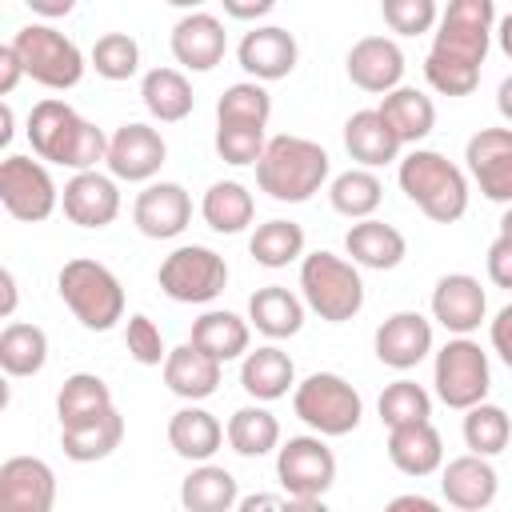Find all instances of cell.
<instances>
[{"mask_svg": "<svg viewBox=\"0 0 512 512\" xmlns=\"http://www.w3.org/2000/svg\"><path fill=\"white\" fill-rule=\"evenodd\" d=\"M300 292L304 304L328 320V324H344L364 308V280H360V264H352L348 256L336 252H308L300 260Z\"/></svg>", "mask_w": 512, "mask_h": 512, "instance_id": "6", "label": "cell"}, {"mask_svg": "<svg viewBox=\"0 0 512 512\" xmlns=\"http://www.w3.org/2000/svg\"><path fill=\"white\" fill-rule=\"evenodd\" d=\"M484 264H488V280L496 288H512V236H496L488 244Z\"/></svg>", "mask_w": 512, "mask_h": 512, "instance_id": "49", "label": "cell"}, {"mask_svg": "<svg viewBox=\"0 0 512 512\" xmlns=\"http://www.w3.org/2000/svg\"><path fill=\"white\" fill-rule=\"evenodd\" d=\"M380 16L396 36H424L436 28V0H380Z\"/></svg>", "mask_w": 512, "mask_h": 512, "instance_id": "47", "label": "cell"}, {"mask_svg": "<svg viewBox=\"0 0 512 512\" xmlns=\"http://www.w3.org/2000/svg\"><path fill=\"white\" fill-rule=\"evenodd\" d=\"M236 60L240 68L260 80V84H272V80H284L292 76L296 60H300V44L288 28L280 24H260L252 32H244V40L236 44Z\"/></svg>", "mask_w": 512, "mask_h": 512, "instance_id": "17", "label": "cell"}, {"mask_svg": "<svg viewBox=\"0 0 512 512\" xmlns=\"http://www.w3.org/2000/svg\"><path fill=\"white\" fill-rule=\"evenodd\" d=\"M220 4L232 20H264L276 8V0H220Z\"/></svg>", "mask_w": 512, "mask_h": 512, "instance_id": "52", "label": "cell"}, {"mask_svg": "<svg viewBox=\"0 0 512 512\" xmlns=\"http://www.w3.org/2000/svg\"><path fill=\"white\" fill-rule=\"evenodd\" d=\"M328 152L308 136H272L256 160V184L276 204H304L328 184Z\"/></svg>", "mask_w": 512, "mask_h": 512, "instance_id": "3", "label": "cell"}, {"mask_svg": "<svg viewBox=\"0 0 512 512\" xmlns=\"http://www.w3.org/2000/svg\"><path fill=\"white\" fill-rule=\"evenodd\" d=\"M108 408H112V388L96 372H72L60 384V392H56V420H60V428L92 420V416H100Z\"/></svg>", "mask_w": 512, "mask_h": 512, "instance_id": "39", "label": "cell"}, {"mask_svg": "<svg viewBox=\"0 0 512 512\" xmlns=\"http://www.w3.org/2000/svg\"><path fill=\"white\" fill-rule=\"evenodd\" d=\"M132 220L148 240H172L192 224V196L176 180H148L132 204Z\"/></svg>", "mask_w": 512, "mask_h": 512, "instance_id": "15", "label": "cell"}, {"mask_svg": "<svg viewBox=\"0 0 512 512\" xmlns=\"http://www.w3.org/2000/svg\"><path fill=\"white\" fill-rule=\"evenodd\" d=\"M392 512H404V508H416V512H440V500H428L420 492H408V496H392L388 500Z\"/></svg>", "mask_w": 512, "mask_h": 512, "instance_id": "55", "label": "cell"}, {"mask_svg": "<svg viewBox=\"0 0 512 512\" xmlns=\"http://www.w3.org/2000/svg\"><path fill=\"white\" fill-rule=\"evenodd\" d=\"M20 76H28L24 72V60H20V52L12 48V40L0 48V96H12V88L20 84Z\"/></svg>", "mask_w": 512, "mask_h": 512, "instance_id": "51", "label": "cell"}, {"mask_svg": "<svg viewBox=\"0 0 512 512\" xmlns=\"http://www.w3.org/2000/svg\"><path fill=\"white\" fill-rule=\"evenodd\" d=\"M48 364V332L40 324L12 320L0 332V368L4 376H36Z\"/></svg>", "mask_w": 512, "mask_h": 512, "instance_id": "38", "label": "cell"}, {"mask_svg": "<svg viewBox=\"0 0 512 512\" xmlns=\"http://www.w3.org/2000/svg\"><path fill=\"white\" fill-rule=\"evenodd\" d=\"M168 160V144L160 136V128L144 124V120H128L108 136V172L116 180L128 184H148Z\"/></svg>", "mask_w": 512, "mask_h": 512, "instance_id": "13", "label": "cell"}, {"mask_svg": "<svg viewBox=\"0 0 512 512\" xmlns=\"http://www.w3.org/2000/svg\"><path fill=\"white\" fill-rule=\"evenodd\" d=\"M460 432H464L468 452L500 456V452L508 448V440H512V420H508V412H504L500 404L480 400V404L464 408V428H460Z\"/></svg>", "mask_w": 512, "mask_h": 512, "instance_id": "42", "label": "cell"}, {"mask_svg": "<svg viewBox=\"0 0 512 512\" xmlns=\"http://www.w3.org/2000/svg\"><path fill=\"white\" fill-rule=\"evenodd\" d=\"M344 252L352 256V264L360 268H372V272H388V268H400L404 256H408V240L400 228L376 220V216H364L356 220L348 232H344Z\"/></svg>", "mask_w": 512, "mask_h": 512, "instance_id": "26", "label": "cell"}, {"mask_svg": "<svg viewBox=\"0 0 512 512\" xmlns=\"http://www.w3.org/2000/svg\"><path fill=\"white\" fill-rule=\"evenodd\" d=\"M496 112L512 124V76H504V80H500V88H496Z\"/></svg>", "mask_w": 512, "mask_h": 512, "instance_id": "57", "label": "cell"}, {"mask_svg": "<svg viewBox=\"0 0 512 512\" xmlns=\"http://www.w3.org/2000/svg\"><path fill=\"white\" fill-rule=\"evenodd\" d=\"M124 440V416L116 412V404L92 420H80V424H68L60 428V448L68 460L76 464H96V460H108Z\"/></svg>", "mask_w": 512, "mask_h": 512, "instance_id": "31", "label": "cell"}, {"mask_svg": "<svg viewBox=\"0 0 512 512\" xmlns=\"http://www.w3.org/2000/svg\"><path fill=\"white\" fill-rule=\"evenodd\" d=\"M388 460L396 472L404 476H432L444 468V440L436 432L432 420H416V424H400L388 428Z\"/></svg>", "mask_w": 512, "mask_h": 512, "instance_id": "27", "label": "cell"}, {"mask_svg": "<svg viewBox=\"0 0 512 512\" xmlns=\"http://www.w3.org/2000/svg\"><path fill=\"white\" fill-rule=\"evenodd\" d=\"M344 148L360 168H384V164L400 160L404 144L380 108H360L344 120Z\"/></svg>", "mask_w": 512, "mask_h": 512, "instance_id": "25", "label": "cell"}, {"mask_svg": "<svg viewBox=\"0 0 512 512\" xmlns=\"http://www.w3.org/2000/svg\"><path fill=\"white\" fill-rule=\"evenodd\" d=\"M168 44H172V60L188 72H212L228 52L224 24L212 12H184Z\"/></svg>", "mask_w": 512, "mask_h": 512, "instance_id": "23", "label": "cell"}, {"mask_svg": "<svg viewBox=\"0 0 512 512\" xmlns=\"http://www.w3.org/2000/svg\"><path fill=\"white\" fill-rule=\"evenodd\" d=\"M56 292L88 332H112L124 320V284L100 260H68L56 272Z\"/></svg>", "mask_w": 512, "mask_h": 512, "instance_id": "5", "label": "cell"}, {"mask_svg": "<svg viewBox=\"0 0 512 512\" xmlns=\"http://www.w3.org/2000/svg\"><path fill=\"white\" fill-rule=\"evenodd\" d=\"M88 64L96 68V76L104 80H132L140 72V44L128 36V32H104L92 52H88Z\"/></svg>", "mask_w": 512, "mask_h": 512, "instance_id": "45", "label": "cell"}, {"mask_svg": "<svg viewBox=\"0 0 512 512\" xmlns=\"http://www.w3.org/2000/svg\"><path fill=\"white\" fill-rule=\"evenodd\" d=\"M12 48L20 52L24 72L36 84L52 88V92H68V88H76L84 80V68H88L84 52L76 48V40H68L52 24H24V28H16L12 32Z\"/></svg>", "mask_w": 512, "mask_h": 512, "instance_id": "9", "label": "cell"}, {"mask_svg": "<svg viewBox=\"0 0 512 512\" xmlns=\"http://www.w3.org/2000/svg\"><path fill=\"white\" fill-rule=\"evenodd\" d=\"M276 480L284 484L292 508L324 512V492L336 484V456L324 444V436H288L276 448Z\"/></svg>", "mask_w": 512, "mask_h": 512, "instance_id": "7", "label": "cell"}, {"mask_svg": "<svg viewBox=\"0 0 512 512\" xmlns=\"http://www.w3.org/2000/svg\"><path fill=\"white\" fill-rule=\"evenodd\" d=\"M124 348H128V356H132L136 364H144V368H156V364H164V356H168L156 320L144 316V312H132V316H128V324H124Z\"/></svg>", "mask_w": 512, "mask_h": 512, "instance_id": "48", "label": "cell"}, {"mask_svg": "<svg viewBox=\"0 0 512 512\" xmlns=\"http://www.w3.org/2000/svg\"><path fill=\"white\" fill-rule=\"evenodd\" d=\"M248 340H252V324L228 308H208L200 320H192V344H200L220 364L244 360Z\"/></svg>", "mask_w": 512, "mask_h": 512, "instance_id": "33", "label": "cell"}, {"mask_svg": "<svg viewBox=\"0 0 512 512\" xmlns=\"http://www.w3.org/2000/svg\"><path fill=\"white\" fill-rule=\"evenodd\" d=\"M488 316V296L480 288L476 276L468 272H448L436 280L432 288V320L440 328H448L452 336H468L484 324Z\"/></svg>", "mask_w": 512, "mask_h": 512, "instance_id": "20", "label": "cell"}, {"mask_svg": "<svg viewBox=\"0 0 512 512\" xmlns=\"http://www.w3.org/2000/svg\"><path fill=\"white\" fill-rule=\"evenodd\" d=\"M292 412L320 436H348L360 428L364 400L340 372H312L292 388Z\"/></svg>", "mask_w": 512, "mask_h": 512, "instance_id": "8", "label": "cell"}, {"mask_svg": "<svg viewBox=\"0 0 512 512\" xmlns=\"http://www.w3.org/2000/svg\"><path fill=\"white\" fill-rule=\"evenodd\" d=\"M372 352L384 368H396V372H408L416 368L428 352H432V320L404 308V312H392L376 336H372Z\"/></svg>", "mask_w": 512, "mask_h": 512, "instance_id": "21", "label": "cell"}, {"mask_svg": "<svg viewBox=\"0 0 512 512\" xmlns=\"http://www.w3.org/2000/svg\"><path fill=\"white\" fill-rule=\"evenodd\" d=\"M488 340H492V352L512 368V304H504L492 324H488Z\"/></svg>", "mask_w": 512, "mask_h": 512, "instance_id": "50", "label": "cell"}, {"mask_svg": "<svg viewBox=\"0 0 512 512\" xmlns=\"http://www.w3.org/2000/svg\"><path fill=\"white\" fill-rule=\"evenodd\" d=\"M344 72L360 92L384 96L404 80V52L392 36H360L344 56Z\"/></svg>", "mask_w": 512, "mask_h": 512, "instance_id": "18", "label": "cell"}, {"mask_svg": "<svg viewBox=\"0 0 512 512\" xmlns=\"http://www.w3.org/2000/svg\"><path fill=\"white\" fill-rule=\"evenodd\" d=\"M376 412L384 420V428H400V424H416V420H432V396L424 384L416 380H392L380 400Z\"/></svg>", "mask_w": 512, "mask_h": 512, "instance_id": "44", "label": "cell"}, {"mask_svg": "<svg viewBox=\"0 0 512 512\" xmlns=\"http://www.w3.org/2000/svg\"><path fill=\"white\" fill-rule=\"evenodd\" d=\"M464 164L492 204H512V124L480 128L476 136H468Z\"/></svg>", "mask_w": 512, "mask_h": 512, "instance_id": "14", "label": "cell"}, {"mask_svg": "<svg viewBox=\"0 0 512 512\" xmlns=\"http://www.w3.org/2000/svg\"><path fill=\"white\" fill-rule=\"evenodd\" d=\"M432 384H436V400L464 412L480 400H488V388H492V368H488V352L468 340V336H456L448 340L440 352H436V364H432Z\"/></svg>", "mask_w": 512, "mask_h": 512, "instance_id": "11", "label": "cell"}, {"mask_svg": "<svg viewBox=\"0 0 512 512\" xmlns=\"http://www.w3.org/2000/svg\"><path fill=\"white\" fill-rule=\"evenodd\" d=\"M160 368H164L168 392L180 396V400H192V404L208 400L220 388V376H224V364L216 356H208L200 344H192V340H184L180 348H168Z\"/></svg>", "mask_w": 512, "mask_h": 512, "instance_id": "24", "label": "cell"}, {"mask_svg": "<svg viewBox=\"0 0 512 512\" xmlns=\"http://www.w3.org/2000/svg\"><path fill=\"white\" fill-rule=\"evenodd\" d=\"M56 472L40 456H8L0 464V508L4 512H52Z\"/></svg>", "mask_w": 512, "mask_h": 512, "instance_id": "16", "label": "cell"}, {"mask_svg": "<svg viewBox=\"0 0 512 512\" xmlns=\"http://www.w3.org/2000/svg\"><path fill=\"white\" fill-rule=\"evenodd\" d=\"M440 492L452 508L460 512H480L496 500L500 492V476L492 468V456H480V452H464L456 460H448L440 468Z\"/></svg>", "mask_w": 512, "mask_h": 512, "instance_id": "22", "label": "cell"}, {"mask_svg": "<svg viewBox=\"0 0 512 512\" xmlns=\"http://www.w3.org/2000/svg\"><path fill=\"white\" fill-rule=\"evenodd\" d=\"M240 388L260 400V404H272L280 396H288L296 388V364L284 348L276 344H264L256 352H244V364H240Z\"/></svg>", "mask_w": 512, "mask_h": 512, "instance_id": "29", "label": "cell"}, {"mask_svg": "<svg viewBox=\"0 0 512 512\" xmlns=\"http://www.w3.org/2000/svg\"><path fill=\"white\" fill-rule=\"evenodd\" d=\"M200 216H204V224L212 232L236 236V232H244L252 224L256 200L240 180H216V184H208V192L200 200Z\"/></svg>", "mask_w": 512, "mask_h": 512, "instance_id": "35", "label": "cell"}, {"mask_svg": "<svg viewBox=\"0 0 512 512\" xmlns=\"http://www.w3.org/2000/svg\"><path fill=\"white\" fill-rule=\"evenodd\" d=\"M496 44H500V52L512 60V12H508L504 20H496Z\"/></svg>", "mask_w": 512, "mask_h": 512, "instance_id": "58", "label": "cell"}, {"mask_svg": "<svg viewBox=\"0 0 512 512\" xmlns=\"http://www.w3.org/2000/svg\"><path fill=\"white\" fill-rule=\"evenodd\" d=\"M164 4H172V8H184V12H196L204 0H164Z\"/></svg>", "mask_w": 512, "mask_h": 512, "instance_id": "60", "label": "cell"}, {"mask_svg": "<svg viewBox=\"0 0 512 512\" xmlns=\"http://www.w3.org/2000/svg\"><path fill=\"white\" fill-rule=\"evenodd\" d=\"M240 512H256V508H280V512H292V500H288V492L284 496H268V492H256V496H240V504H236Z\"/></svg>", "mask_w": 512, "mask_h": 512, "instance_id": "53", "label": "cell"}, {"mask_svg": "<svg viewBox=\"0 0 512 512\" xmlns=\"http://www.w3.org/2000/svg\"><path fill=\"white\" fill-rule=\"evenodd\" d=\"M328 200H332V208H336L340 216H348V220H364V216H372V212L380 208V200H384V184H380V176H376L372 168H348V172L332 176V184H328Z\"/></svg>", "mask_w": 512, "mask_h": 512, "instance_id": "41", "label": "cell"}, {"mask_svg": "<svg viewBox=\"0 0 512 512\" xmlns=\"http://www.w3.org/2000/svg\"><path fill=\"white\" fill-rule=\"evenodd\" d=\"M500 236H512V204H508L504 216H500Z\"/></svg>", "mask_w": 512, "mask_h": 512, "instance_id": "59", "label": "cell"}, {"mask_svg": "<svg viewBox=\"0 0 512 512\" xmlns=\"http://www.w3.org/2000/svg\"><path fill=\"white\" fill-rule=\"evenodd\" d=\"M28 144L44 164H60L72 172H88L108 160V136L92 120H84L72 104L44 96L28 112Z\"/></svg>", "mask_w": 512, "mask_h": 512, "instance_id": "2", "label": "cell"}, {"mask_svg": "<svg viewBox=\"0 0 512 512\" xmlns=\"http://www.w3.org/2000/svg\"><path fill=\"white\" fill-rule=\"evenodd\" d=\"M140 100H144L148 116L160 120V124H180L196 108L192 84L180 68H148L144 80H140Z\"/></svg>", "mask_w": 512, "mask_h": 512, "instance_id": "32", "label": "cell"}, {"mask_svg": "<svg viewBox=\"0 0 512 512\" xmlns=\"http://www.w3.org/2000/svg\"><path fill=\"white\" fill-rule=\"evenodd\" d=\"M60 208L76 228H108L120 216V188L116 176H104L96 168L72 172V180L60 192Z\"/></svg>", "mask_w": 512, "mask_h": 512, "instance_id": "19", "label": "cell"}, {"mask_svg": "<svg viewBox=\"0 0 512 512\" xmlns=\"http://www.w3.org/2000/svg\"><path fill=\"white\" fill-rule=\"evenodd\" d=\"M224 432H228L232 452L244 456V460H256V456H268V452L280 448V420H276L260 400L236 408V412L228 416Z\"/></svg>", "mask_w": 512, "mask_h": 512, "instance_id": "36", "label": "cell"}, {"mask_svg": "<svg viewBox=\"0 0 512 512\" xmlns=\"http://www.w3.org/2000/svg\"><path fill=\"white\" fill-rule=\"evenodd\" d=\"M400 192L436 224H456L468 212V176L444 152L412 148L396 168Z\"/></svg>", "mask_w": 512, "mask_h": 512, "instance_id": "4", "label": "cell"}, {"mask_svg": "<svg viewBox=\"0 0 512 512\" xmlns=\"http://www.w3.org/2000/svg\"><path fill=\"white\" fill-rule=\"evenodd\" d=\"M0 288H4V304H0V316L8 320V316L16 312V276H12V268H4V272H0Z\"/></svg>", "mask_w": 512, "mask_h": 512, "instance_id": "56", "label": "cell"}, {"mask_svg": "<svg viewBox=\"0 0 512 512\" xmlns=\"http://www.w3.org/2000/svg\"><path fill=\"white\" fill-rule=\"evenodd\" d=\"M180 504L188 512H232L240 504V484L228 468L200 460L180 484Z\"/></svg>", "mask_w": 512, "mask_h": 512, "instance_id": "34", "label": "cell"}, {"mask_svg": "<svg viewBox=\"0 0 512 512\" xmlns=\"http://www.w3.org/2000/svg\"><path fill=\"white\" fill-rule=\"evenodd\" d=\"M0 204L8 208L12 220L24 224H40L56 212L60 204V188L48 172V164L36 156H4L0 160Z\"/></svg>", "mask_w": 512, "mask_h": 512, "instance_id": "12", "label": "cell"}, {"mask_svg": "<svg viewBox=\"0 0 512 512\" xmlns=\"http://www.w3.org/2000/svg\"><path fill=\"white\" fill-rule=\"evenodd\" d=\"M304 300L284 284H264L248 296V324L268 340H288L304 328Z\"/></svg>", "mask_w": 512, "mask_h": 512, "instance_id": "30", "label": "cell"}, {"mask_svg": "<svg viewBox=\"0 0 512 512\" xmlns=\"http://www.w3.org/2000/svg\"><path fill=\"white\" fill-rule=\"evenodd\" d=\"M212 144H216V156H220L224 164L244 168V164H256V160L264 156L268 136H264L260 124H216Z\"/></svg>", "mask_w": 512, "mask_h": 512, "instance_id": "46", "label": "cell"}, {"mask_svg": "<svg viewBox=\"0 0 512 512\" xmlns=\"http://www.w3.org/2000/svg\"><path fill=\"white\" fill-rule=\"evenodd\" d=\"M492 36H496V0H448L424 60L428 84L440 96H472Z\"/></svg>", "mask_w": 512, "mask_h": 512, "instance_id": "1", "label": "cell"}, {"mask_svg": "<svg viewBox=\"0 0 512 512\" xmlns=\"http://www.w3.org/2000/svg\"><path fill=\"white\" fill-rule=\"evenodd\" d=\"M272 96L260 80H236L216 100V124H260L268 128Z\"/></svg>", "mask_w": 512, "mask_h": 512, "instance_id": "43", "label": "cell"}, {"mask_svg": "<svg viewBox=\"0 0 512 512\" xmlns=\"http://www.w3.org/2000/svg\"><path fill=\"white\" fill-rule=\"evenodd\" d=\"M40 20H60V16H68L72 8H76V0H24Z\"/></svg>", "mask_w": 512, "mask_h": 512, "instance_id": "54", "label": "cell"}, {"mask_svg": "<svg viewBox=\"0 0 512 512\" xmlns=\"http://www.w3.org/2000/svg\"><path fill=\"white\" fill-rule=\"evenodd\" d=\"M156 284L176 304H208L228 288V260L204 244H180L160 260Z\"/></svg>", "mask_w": 512, "mask_h": 512, "instance_id": "10", "label": "cell"}, {"mask_svg": "<svg viewBox=\"0 0 512 512\" xmlns=\"http://www.w3.org/2000/svg\"><path fill=\"white\" fill-rule=\"evenodd\" d=\"M380 112L396 128L400 144H420L436 128V104H432V96H424L420 88H408V84L384 92Z\"/></svg>", "mask_w": 512, "mask_h": 512, "instance_id": "37", "label": "cell"}, {"mask_svg": "<svg viewBox=\"0 0 512 512\" xmlns=\"http://www.w3.org/2000/svg\"><path fill=\"white\" fill-rule=\"evenodd\" d=\"M248 256L260 268H288L292 260H304V228L296 220H264L248 236Z\"/></svg>", "mask_w": 512, "mask_h": 512, "instance_id": "40", "label": "cell"}, {"mask_svg": "<svg viewBox=\"0 0 512 512\" xmlns=\"http://www.w3.org/2000/svg\"><path fill=\"white\" fill-rule=\"evenodd\" d=\"M224 440H228L224 424H220L208 408H200V404H192V400H188L180 412H172V420H168V448H172L180 460H192V464L212 460Z\"/></svg>", "mask_w": 512, "mask_h": 512, "instance_id": "28", "label": "cell"}]
</instances>
